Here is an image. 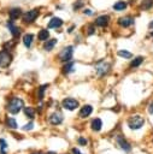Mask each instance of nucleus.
<instances>
[{
    "instance_id": "38",
    "label": "nucleus",
    "mask_w": 153,
    "mask_h": 154,
    "mask_svg": "<svg viewBox=\"0 0 153 154\" xmlns=\"http://www.w3.org/2000/svg\"><path fill=\"white\" fill-rule=\"evenodd\" d=\"M151 36H152V37H153V31H152V32H151Z\"/></svg>"
},
{
    "instance_id": "18",
    "label": "nucleus",
    "mask_w": 153,
    "mask_h": 154,
    "mask_svg": "<svg viewBox=\"0 0 153 154\" xmlns=\"http://www.w3.org/2000/svg\"><path fill=\"white\" fill-rule=\"evenodd\" d=\"M126 6H128V4L125 2V1H122V0H119V1H117L116 4H113V10L114 11H124L125 8H126Z\"/></svg>"
},
{
    "instance_id": "40",
    "label": "nucleus",
    "mask_w": 153,
    "mask_h": 154,
    "mask_svg": "<svg viewBox=\"0 0 153 154\" xmlns=\"http://www.w3.org/2000/svg\"><path fill=\"white\" fill-rule=\"evenodd\" d=\"M34 154H41V153H34Z\"/></svg>"
},
{
    "instance_id": "11",
    "label": "nucleus",
    "mask_w": 153,
    "mask_h": 154,
    "mask_svg": "<svg viewBox=\"0 0 153 154\" xmlns=\"http://www.w3.org/2000/svg\"><path fill=\"white\" fill-rule=\"evenodd\" d=\"M61 122H63V116H61L60 112H54V113L51 114V117H49V123H51V124L58 125V124H60Z\"/></svg>"
},
{
    "instance_id": "31",
    "label": "nucleus",
    "mask_w": 153,
    "mask_h": 154,
    "mask_svg": "<svg viewBox=\"0 0 153 154\" xmlns=\"http://www.w3.org/2000/svg\"><path fill=\"white\" fill-rule=\"evenodd\" d=\"M95 32V24H90L88 26V35H93Z\"/></svg>"
},
{
    "instance_id": "3",
    "label": "nucleus",
    "mask_w": 153,
    "mask_h": 154,
    "mask_svg": "<svg viewBox=\"0 0 153 154\" xmlns=\"http://www.w3.org/2000/svg\"><path fill=\"white\" fill-rule=\"evenodd\" d=\"M143 124H145V119H143V117H141L139 114L131 116L128 119V125L130 129H140Z\"/></svg>"
},
{
    "instance_id": "32",
    "label": "nucleus",
    "mask_w": 153,
    "mask_h": 154,
    "mask_svg": "<svg viewBox=\"0 0 153 154\" xmlns=\"http://www.w3.org/2000/svg\"><path fill=\"white\" fill-rule=\"evenodd\" d=\"M33 126H34V124H33V123H29V124L24 125V126H23V129H24V130H31V129H33Z\"/></svg>"
},
{
    "instance_id": "2",
    "label": "nucleus",
    "mask_w": 153,
    "mask_h": 154,
    "mask_svg": "<svg viewBox=\"0 0 153 154\" xmlns=\"http://www.w3.org/2000/svg\"><path fill=\"white\" fill-rule=\"evenodd\" d=\"M11 63H12V54L6 49L0 51V67L6 69L11 65Z\"/></svg>"
},
{
    "instance_id": "10",
    "label": "nucleus",
    "mask_w": 153,
    "mask_h": 154,
    "mask_svg": "<svg viewBox=\"0 0 153 154\" xmlns=\"http://www.w3.org/2000/svg\"><path fill=\"white\" fill-rule=\"evenodd\" d=\"M117 143L119 144V147L124 150V152H130V149H131V146L128 143V141L124 138V137H122L120 135L119 136H117Z\"/></svg>"
},
{
    "instance_id": "23",
    "label": "nucleus",
    "mask_w": 153,
    "mask_h": 154,
    "mask_svg": "<svg viewBox=\"0 0 153 154\" xmlns=\"http://www.w3.org/2000/svg\"><path fill=\"white\" fill-rule=\"evenodd\" d=\"M6 125H7V128H10V129H16V128H17V122H16L14 118L8 117V118L6 119Z\"/></svg>"
},
{
    "instance_id": "35",
    "label": "nucleus",
    "mask_w": 153,
    "mask_h": 154,
    "mask_svg": "<svg viewBox=\"0 0 153 154\" xmlns=\"http://www.w3.org/2000/svg\"><path fill=\"white\" fill-rule=\"evenodd\" d=\"M148 112H149L151 114L153 113V102H151V103H149V106H148Z\"/></svg>"
},
{
    "instance_id": "13",
    "label": "nucleus",
    "mask_w": 153,
    "mask_h": 154,
    "mask_svg": "<svg viewBox=\"0 0 153 154\" xmlns=\"http://www.w3.org/2000/svg\"><path fill=\"white\" fill-rule=\"evenodd\" d=\"M8 16H10V19L11 20H16L18 19L20 16H22V8L19 7H13L8 11Z\"/></svg>"
},
{
    "instance_id": "29",
    "label": "nucleus",
    "mask_w": 153,
    "mask_h": 154,
    "mask_svg": "<svg viewBox=\"0 0 153 154\" xmlns=\"http://www.w3.org/2000/svg\"><path fill=\"white\" fill-rule=\"evenodd\" d=\"M47 87H48V85H47V84H45V85H42V87L40 88V91H39V99H40V100H42V99H43V91H45V89H46Z\"/></svg>"
},
{
    "instance_id": "28",
    "label": "nucleus",
    "mask_w": 153,
    "mask_h": 154,
    "mask_svg": "<svg viewBox=\"0 0 153 154\" xmlns=\"http://www.w3.org/2000/svg\"><path fill=\"white\" fill-rule=\"evenodd\" d=\"M13 46H14V41H10V42H6V43L4 45V49L8 51V49H11Z\"/></svg>"
},
{
    "instance_id": "5",
    "label": "nucleus",
    "mask_w": 153,
    "mask_h": 154,
    "mask_svg": "<svg viewBox=\"0 0 153 154\" xmlns=\"http://www.w3.org/2000/svg\"><path fill=\"white\" fill-rule=\"evenodd\" d=\"M39 13H40V10H39V8H33V10H30V11L25 12V13L23 14V22H24V23H28V24L35 22V19L39 17Z\"/></svg>"
},
{
    "instance_id": "14",
    "label": "nucleus",
    "mask_w": 153,
    "mask_h": 154,
    "mask_svg": "<svg viewBox=\"0 0 153 154\" xmlns=\"http://www.w3.org/2000/svg\"><path fill=\"white\" fill-rule=\"evenodd\" d=\"M61 25H63V20L59 17H53L48 22V28L49 29H57V28H60Z\"/></svg>"
},
{
    "instance_id": "39",
    "label": "nucleus",
    "mask_w": 153,
    "mask_h": 154,
    "mask_svg": "<svg viewBox=\"0 0 153 154\" xmlns=\"http://www.w3.org/2000/svg\"><path fill=\"white\" fill-rule=\"evenodd\" d=\"M48 154H55V153H52V152H51V153H48Z\"/></svg>"
},
{
    "instance_id": "12",
    "label": "nucleus",
    "mask_w": 153,
    "mask_h": 154,
    "mask_svg": "<svg viewBox=\"0 0 153 154\" xmlns=\"http://www.w3.org/2000/svg\"><path fill=\"white\" fill-rule=\"evenodd\" d=\"M110 22V17L107 14H101L95 19V25L98 26H106Z\"/></svg>"
},
{
    "instance_id": "19",
    "label": "nucleus",
    "mask_w": 153,
    "mask_h": 154,
    "mask_svg": "<svg viewBox=\"0 0 153 154\" xmlns=\"http://www.w3.org/2000/svg\"><path fill=\"white\" fill-rule=\"evenodd\" d=\"M48 37H49V31L47 29H41L39 31V34H37V38L40 41H47Z\"/></svg>"
},
{
    "instance_id": "15",
    "label": "nucleus",
    "mask_w": 153,
    "mask_h": 154,
    "mask_svg": "<svg viewBox=\"0 0 153 154\" xmlns=\"http://www.w3.org/2000/svg\"><path fill=\"white\" fill-rule=\"evenodd\" d=\"M93 112V108H92V106L90 105H84L82 108H81V111H80V117L81 118H86V117H88L90 113Z\"/></svg>"
},
{
    "instance_id": "22",
    "label": "nucleus",
    "mask_w": 153,
    "mask_h": 154,
    "mask_svg": "<svg viewBox=\"0 0 153 154\" xmlns=\"http://www.w3.org/2000/svg\"><path fill=\"white\" fill-rule=\"evenodd\" d=\"M153 7V0H142L141 1V8L147 11Z\"/></svg>"
},
{
    "instance_id": "34",
    "label": "nucleus",
    "mask_w": 153,
    "mask_h": 154,
    "mask_svg": "<svg viewBox=\"0 0 153 154\" xmlns=\"http://www.w3.org/2000/svg\"><path fill=\"white\" fill-rule=\"evenodd\" d=\"M83 13H84V14H88V16H90V14H93V11H92L90 8H86V10L83 11Z\"/></svg>"
},
{
    "instance_id": "17",
    "label": "nucleus",
    "mask_w": 153,
    "mask_h": 154,
    "mask_svg": "<svg viewBox=\"0 0 153 154\" xmlns=\"http://www.w3.org/2000/svg\"><path fill=\"white\" fill-rule=\"evenodd\" d=\"M33 40H34V35L33 34H25L23 36V43L27 48H30L31 47V43H33Z\"/></svg>"
},
{
    "instance_id": "16",
    "label": "nucleus",
    "mask_w": 153,
    "mask_h": 154,
    "mask_svg": "<svg viewBox=\"0 0 153 154\" xmlns=\"http://www.w3.org/2000/svg\"><path fill=\"white\" fill-rule=\"evenodd\" d=\"M57 42H58V40H57V38H51V40H47V41H45V45H43V49H45V51H47V52L52 51V49L54 48V46L57 45Z\"/></svg>"
},
{
    "instance_id": "37",
    "label": "nucleus",
    "mask_w": 153,
    "mask_h": 154,
    "mask_svg": "<svg viewBox=\"0 0 153 154\" xmlns=\"http://www.w3.org/2000/svg\"><path fill=\"white\" fill-rule=\"evenodd\" d=\"M149 29H153V20L149 23Z\"/></svg>"
},
{
    "instance_id": "21",
    "label": "nucleus",
    "mask_w": 153,
    "mask_h": 154,
    "mask_svg": "<svg viewBox=\"0 0 153 154\" xmlns=\"http://www.w3.org/2000/svg\"><path fill=\"white\" fill-rule=\"evenodd\" d=\"M73 67H75V63L67 61V63L63 66V72H64V73H70V72L73 71Z\"/></svg>"
},
{
    "instance_id": "8",
    "label": "nucleus",
    "mask_w": 153,
    "mask_h": 154,
    "mask_svg": "<svg viewBox=\"0 0 153 154\" xmlns=\"http://www.w3.org/2000/svg\"><path fill=\"white\" fill-rule=\"evenodd\" d=\"M134 22H135V19H134V17H131V16H124V17H120V18L117 20V23H118L122 28H128V26L133 25Z\"/></svg>"
},
{
    "instance_id": "36",
    "label": "nucleus",
    "mask_w": 153,
    "mask_h": 154,
    "mask_svg": "<svg viewBox=\"0 0 153 154\" xmlns=\"http://www.w3.org/2000/svg\"><path fill=\"white\" fill-rule=\"evenodd\" d=\"M72 154H81V153H80V150L77 148H73L72 149Z\"/></svg>"
},
{
    "instance_id": "27",
    "label": "nucleus",
    "mask_w": 153,
    "mask_h": 154,
    "mask_svg": "<svg viewBox=\"0 0 153 154\" xmlns=\"http://www.w3.org/2000/svg\"><path fill=\"white\" fill-rule=\"evenodd\" d=\"M7 144H6V141L4 138H0V148H1V154H6L5 153V149H6Z\"/></svg>"
},
{
    "instance_id": "33",
    "label": "nucleus",
    "mask_w": 153,
    "mask_h": 154,
    "mask_svg": "<svg viewBox=\"0 0 153 154\" xmlns=\"http://www.w3.org/2000/svg\"><path fill=\"white\" fill-rule=\"evenodd\" d=\"M87 142H88V141H87L86 138H83V137H80V138H78V143H80V144L86 146V144H87Z\"/></svg>"
},
{
    "instance_id": "26",
    "label": "nucleus",
    "mask_w": 153,
    "mask_h": 154,
    "mask_svg": "<svg viewBox=\"0 0 153 154\" xmlns=\"http://www.w3.org/2000/svg\"><path fill=\"white\" fill-rule=\"evenodd\" d=\"M117 54H118L119 57H122V58H125V59H130V58L133 57V54H131L130 52H128V51H123V49L118 51Z\"/></svg>"
},
{
    "instance_id": "25",
    "label": "nucleus",
    "mask_w": 153,
    "mask_h": 154,
    "mask_svg": "<svg viewBox=\"0 0 153 154\" xmlns=\"http://www.w3.org/2000/svg\"><path fill=\"white\" fill-rule=\"evenodd\" d=\"M24 113H25V116H28L30 119H33L34 116H35V111H34L33 107H24Z\"/></svg>"
},
{
    "instance_id": "1",
    "label": "nucleus",
    "mask_w": 153,
    "mask_h": 154,
    "mask_svg": "<svg viewBox=\"0 0 153 154\" xmlns=\"http://www.w3.org/2000/svg\"><path fill=\"white\" fill-rule=\"evenodd\" d=\"M23 107H24V102H23L22 99H19V97H12V99L8 101L6 108H7V111H8L11 114H17Z\"/></svg>"
},
{
    "instance_id": "24",
    "label": "nucleus",
    "mask_w": 153,
    "mask_h": 154,
    "mask_svg": "<svg viewBox=\"0 0 153 154\" xmlns=\"http://www.w3.org/2000/svg\"><path fill=\"white\" fill-rule=\"evenodd\" d=\"M143 61V58L142 57H136L131 63H130V67H137L141 65V63Z\"/></svg>"
},
{
    "instance_id": "4",
    "label": "nucleus",
    "mask_w": 153,
    "mask_h": 154,
    "mask_svg": "<svg viewBox=\"0 0 153 154\" xmlns=\"http://www.w3.org/2000/svg\"><path fill=\"white\" fill-rule=\"evenodd\" d=\"M72 54H73V47L72 46H67V47H64L60 53H59V60L60 61H64V63H67L72 59Z\"/></svg>"
},
{
    "instance_id": "30",
    "label": "nucleus",
    "mask_w": 153,
    "mask_h": 154,
    "mask_svg": "<svg viewBox=\"0 0 153 154\" xmlns=\"http://www.w3.org/2000/svg\"><path fill=\"white\" fill-rule=\"evenodd\" d=\"M82 6H83V1H82V0H77V2H75L72 7H73V10H78V8L82 7Z\"/></svg>"
},
{
    "instance_id": "7",
    "label": "nucleus",
    "mask_w": 153,
    "mask_h": 154,
    "mask_svg": "<svg viewBox=\"0 0 153 154\" xmlns=\"http://www.w3.org/2000/svg\"><path fill=\"white\" fill-rule=\"evenodd\" d=\"M61 105H63V107H64L65 109L72 111V109H75V108L78 107V101L75 100V99H72V97H66V99L63 100Z\"/></svg>"
},
{
    "instance_id": "6",
    "label": "nucleus",
    "mask_w": 153,
    "mask_h": 154,
    "mask_svg": "<svg viewBox=\"0 0 153 154\" xmlns=\"http://www.w3.org/2000/svg\"><path fill=\"white\" fill-rule=\"evenodd\" d=\"M95 71H96V73H98L99 76H104V75H106V73L110 71V64L106 63V61H104V60H101V61L96 63V65H95Z\"/></svg>"
},
{
    "instance_id": "9",
    "label": "nucleus",
    "mask_w": 153,
    "mask_h": 154,
    "mask_svg": "<svg viewBox=\"0 0 153 154\" xmlns=\"http://www.w3.org/2000/svg\"><path fill=\"white\" fill-rule=\"evenodd\" d=\"M7 28H8V30H10V32H11V35L13 36V38H17L19 35H20V29L14 24V20H8L7 22Z\"/></svg>"
},
{
    "instance_id": "20",
    "label": "nucleus",
    "mask_w": 153,
    "mask_h": 154,
    "mask_svg": "<svg viewBox=\"0 0 153 154\" xmlns=\"http://www.w3.org/2000/svg\"><path fill=\"white\" fill-rule=\"evenodd\" d=\"M101 126H102V122H101L100 118L93 119V122H92V129H93L94 131H99V130L101 129Z\"/></svg>"
}]
</instances>
